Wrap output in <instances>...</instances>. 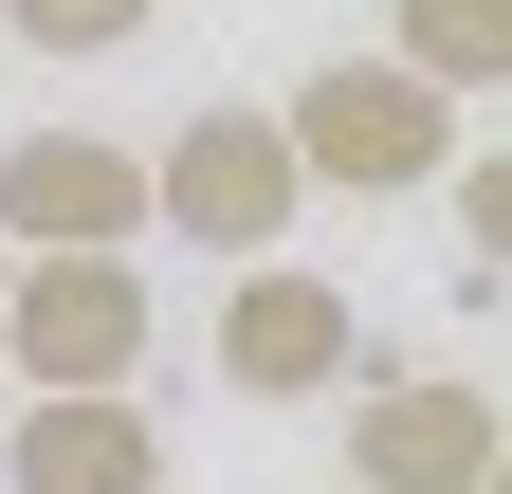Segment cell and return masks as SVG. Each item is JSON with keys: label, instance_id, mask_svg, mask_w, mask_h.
Returning <instances> with one entry per match:
<instances>
[{"label": "cell", "instance_id": "obj_1", "mask_svg": "<svg viewBox=\"0 0 512 494\" xmlns=\"http://www.w3.org/2000/svg\"><path fill=\"white\" fill-rule=\"evenodd\" d=\"M275 129H293V165H311V202H403V183L458 165V92L403 74V55H330V74L275 92Z\"/></svg>", "mask_w": 512, "mask_h": 494}, {"label": "cell", "instance_id": "obj_2", "mask_svg": "<svg viewBox=\"0 0 512 494\" xmlns=\"http://www.w3.org/2000/svg\"><path fill=\"white\" fill-rule=\"evenodd\" d=\"M293 202H311V165H293V129L275 110H183V129L147 147V220L165 238H202V257H275L293 238Z\"/></svg>", "mask_w": 512, "mask_h": 494}, {"label": "cell", "instance_id": "obj_3", "mask_svg": "<svg viewBox=\"0 0 512 494\" xmlns=\"http://www.w3.org/2000/svg\"><path fill=\"white\" fill-rule=\"evenodd\" d=\"M0 366H19V385H128V366H147V257H128V238L19 257L0 275Z\"/></svg>", "mask_w": 512, "mask_h": 494}, {"label": "cell", "instance_id": "obj_4", "mask_svg": "<svg viewBox=\"0 0 512 494\" xmlns=\"http://www.w3.org/2000/svg\"><path fill=\"white\" fill-rule=\"evenodd\" d=\"M512 458L494 385H458V366H348V494H476Z\"/></svg>", "mask_w": 512, "mask_h": 494}, {"label": "cell", "instance_id": "obj_5", "mask_svg": "<svg viewBox=\"0 0 512 494\" xmlns=\"http://www.w3.org/2000/svg\"><path fill=\"white\" fill-rule=\"evenodd\" d=\"M348 366H366V312L293 257V238L238 257V293H220V385H238V403H330Z\"/></svg>", "mask_w": 512, "mask_h": 494}, {"label": "cell", "instance_id": "obj_6", "mask_svg": "<svg viewBox=\"0 0 512 494\" xmlns=\"http://www.w3.org/2000/svg\"><path fill=\"white\" fill-rule=\"evenodd\" d=\"M0 238H19V257L147 238V147H110V129H19V147H0Z\"/></svg>", "mask_w": 512, "mask_h": 494}, {"label": "cell", "instance_id": "obj_7", "mask_svg": "<svg viewBox=\"0 0 512 494\" xmlns=\"http://www.w3.org/2000/svg\"><path fill=\"white\" fill-rule=\"evenodd\" d=\"M0 494H165V421L128 403V385H19Z\"/></svg>", "mask_w": 512, "mask_h": 494}, {"label": "cell", "instance_id": "obj_8", "mask_svg": "<svg viewBox=\"0 0 512 494\" xmlns=\"http://www.w3.org/2000/svg\"><path fill=\"white\" fill-rule=\"evenodd\" d=\"M384 55L439 74V92H494L512 74V0H384Z\"/></svg>", "mask_w": 512, "mask_h": 494}, {"label": "cell", "instance_id": "obj_9", "mask_svg": "<svg viewBox=\"0 0 512 494\" xmlns=\"http://www.w3.org/2000/svg\"><path fill=\"white\" fill-rule=\"evenodd\" d=\"M147 19H165V0H0V37H19V55H128Z\"/></svg>", "mask_w": 512, "mask_h": 494}, {"label": "cell", "instance_id": "obj_10", "mask_svg": "<svg viewBox=\"0 0 512 494\" xmlns=\"http://www.w3.org/2000/svg\"><path fill=\"white\" fill-rule=\"evenodd\" d=\"M0 275H19V238H0Z\"/></svg>", "mask_w": 512, "mask_h": 494}]
</instances>
